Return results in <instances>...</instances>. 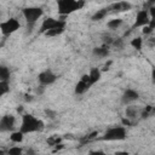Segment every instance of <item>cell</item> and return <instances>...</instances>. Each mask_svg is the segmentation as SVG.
<instances>
[{
    "label": "cell",
    "mask_w": 155,
    "mask_h": 155,
    "mask_svg": "<svg viewBox=\"0 0 155 155\" xmlns=\"http://www.w3.org/2000/svg\"><path fill=\"white\" fill-rule=\"evenodd\" d=\"M45 124L42 120L36 119L35 116L30 115V114H24L22 116V122H21V127L19 131L25 133H31V132H38L44 130Z\"/></svg>",
    "instance_id": "cell-1"
},
{
    "label": "cell",
    "mask_w": 155,
    "mask_h": 155,
    "mask_svg": "<svg viewBox=\"0 0 155 155\" xmlns=\"http://www.w3.org/2000/svg\"><path fill=\"white\" fill-rule=\"evenodd\" d=\"M84 1L75 0H61L58 1V13L61 16H68L76 10H80L84 6Z\"/></svg>",
    "instance_id": "cell-2"
},
{
    "label": "cell",
    "mask_w": 155,
    "mask_h": 155,
    "mask_svg": "<svg viewBox=\"0 0 155 155\" xmlns=\"http://www.w3.org/2000/svg\"><path fill=\"white\" fill-rule=\"evenodd\" d=\"M126 138V128L124 126H115L109 128L108 131H105V133L103 134V137H101L102 140H108V142H113V140H122Z\"/></svg>",
    "instance_id": "cell-3"
},
{
    "label": "cell",
    "mask_w": 155,
    "mask_h": 155,
    "mask_svg": "<svg viewBox=\"0 0 155 155\" xmlns=\"http://www.w3.org/2000/svg\"><path fill=\"white\" fill-rule=\"evenodd\" d=\"M56 28H65V21L62 19H54L52 17H47L44 19V22L41 23L40 27V33L45 34L46 31L51 30V29H56Z\"/></svg>",
    "instance_id": "cell-4"
},
{
    "label": "cell",
    "mask_w": 155,
    "mask_h": 155,
    "mask_svg": "<svg viewBox=\"0 0 155 155\" xmlns=\"http://www.w3.org/2000/svg\"><path fill=\"white\" fill-rule=\"evenodd\" d=\"M44 11L40 7H25L23 8V16L25 18V21L28 22V24H34L41 16H42Z\"/></svg>",
    "instance_id": "cell-5"
},
{
    "label": "cell",
    "mask_w": 155,
    "mask_h": 155,
    "mask_svg": "<svg viewBox=\"0 0 155 155\" xmlns=\"http://www.w3.org/2000/svg\"><path fill=\"white\" fill-rule=\"evenodd\" d=\"M19 27H21V24L16 18H10V19H7L0 24L1 34L2 35H10V34L15 33L16 30H18Z\"/></svg>",
    "instance_id": "cell-6"
},
{
    "label": "cell",
    "mask_w": 155,
    "mask_h": 155,
    "mask_svg": "<svg viewBox=\"0 0 155 155\" xmlns=\"http://www.w3.org/2000/svg\"><path fill=\"white\" fill-rule=\"evenodd\" d=\"M150 23V16H149V12L144 8V10H140L138 11L137 16H136V21L132 25V28H139V27H145V25H149Z\"/></svg>",
    "instance_id": "cell-7"
},
{
    "label": "cell",
    "mask_w": 155,
    "mask_h": 155,
    "mask_svg": "<svg viewBox=\"0 0 155 155\" xmlns=\"http://www.w3.org/2000/svg\"><path fill=\"white\" fill-rule=\"evenodd\" d=\"M38 80H39V84L40 85L48 86V85H52L57 80V75L54 73H52L51 70H45V71H42V73L39 74Z\"/></svg>",
    "instance_id": "cell-8"
},
{
    "label": "cell",
    "mask_w": 155,
    "mask_h": 155,
    "mask_svg": "<svg viewBox=\"0 0 155 155\" xmlns=\"http://www.w3.org/2000/svg\"><path fill=\"white\" fill-rule=\"evenodd\" d=\"M15 116L12 115H5L0 120V131L6 132V131H13L15 128Z\"/></svg>",
    "instance_id": "cell-9"
},
{
    "label": "cell",
    "mask_w": 155,
    "mask_h": 155,
    "mask_svg": "<svg viewBox=\"0 0 155 155\" xmlns=\"http://www.w3.org/2000/svg\"><path fill=\"white\" fill-rule=\"evenodd\" d=\"M139 98V94L136 90H132V88H127L124 93H122V97H121V102L122 104H131L132 102L137 101Z\"/></svg>",
    "instance_id": "cell-10"
},
{
    "label": "cell",
    "mask_w": 155,
    "mask_h": 155,
    "mask_svg": "<svg viewBox=\"0 0 155 155\" xmlns=\"http://www.w3.org/2000/svg\"><path fill=\"white\" fill-rule=\"evenodd\" d=\"M108 10H113L114 12H125V11H128L131 10V4L127 2V1H119V2H114L111 4Z\"/></svg>",
    "instance_id": "cell-11"
},
{
    "label": "cell",
    "mask_w": 155,
    "mask_h": 155,
    "mask_svg": "<svg viewBox=\"0 0 155 155\" xmlns=\"http://www.w3.org/2000/svg\"><path fill=\"white\" fill-rule=\"evenodd\" d=\"M92 52H93L94 56H97L99 58H104V57H107L109 54V46H107V45L103 44L99 47H94Z\"/></svg>",
    "instance_id": "cell-12"
},
{
    "label": "cell",
    "mask_w": 155,
    "mask_h": 155,
    "mask_svg": "<svg viewBox=\"0 0 155 155\" xmlns=\"http://www.w3.org/2000/svg\"><path fill=\"white\" fill-rule=\"evenodd\" d=\"M138 113H139L138 108H137V107H133V105H128V107L126 108V110H125L126 117H127L128 120H131V121L136 120V117L138 116Z\"/></svg>",
    "instance_id": "cell-13"
},
{
    "label": "cell",
    "mask_w": 155,
    "mask_h": 155,
    "mask_svg": "<svg viewBox=\"0 0 155 155\" xmlns=\"http://www.w3.org/2000/svg\"><path fill=\"white\" fill-rule=\"evenodd\" d=\"M88 75H90V79H91V82H92V85L93 84H96L99 79H101V75H102V71L98 69V68H92L91 70H90V73H88Z\"/></svg>",
    "instance_id": "cell-14"
},
{
    "label": "cell",
    "mask_w": 155,
    "mask_h": 155,
    "mask_svg": "<svg viewBox=\"0 0 155 155\" xmlns=\"http://www.w3.org/2000/svg\"><path fill=\"white\" fill-rule=\"evenodd\" d=\"M90 87H91V86H90L88 84H86V82H84V81L80 80V81L76 84V86H75V93H76V94H84Z\"/></svg>",
    "instance_id": "cell-15"
},
{
    "label": "cell",
    "mask_w": 155,
    "mask_h": 155,
    "mask_svg": "<svg viewBox=\"0 0 155 155\" xmlns=\"http://www.w3.org/2000/svg\"><path fill=\"white\" fill-rule=\"evenodd\" d=\"M23 138H24V133L21 132V131H13L10 134V139L13 143H22L23 142Z\"/></svg>",
    "instance_id": "cell-16"
},
{
    "label": "cell",
    "mask_w": 155,
    "mask_h": 155,
    "mask_svg": "<svg viewBox=\"0 0 155 155\" xmlns=\"http://www.w3.org/2000/svg\"><path fill=\"white\" fill-rule=\"evenodd\" d=\"M10 80V70L5 65L0 67V81H8Z\"/></svg>",
    "instance_id": "cell-17"
},
{
    "label": "cell",
    "mask_w": 155,
    "mask_h": 155,
    "mask_svg": "<svg viewBox=\"0 0 155 155\" xmlns=\"http://www.w3.org/2000/svg\"><path fill=\"white\" fill-rule=\"evenodd\" d=\"M107 13H108V8H101L92 16V21H101L107 16Z\"/></svg>",
    "instance_id": "cell-18"
},
{
    "label": "cell",
    "mask_w": 155,
    "mask_h": 155,
    "mask_svg": "<svg viewBox=\"0 0 155 155\" xmlns=\"http://www.w3.org/2000/svg\"><path fill=\"white\" fill-rule=\"evenodd\" d=\"M122 24V19L121 18H114V19H110L108 23H107V25H108V28L109 29H117L120 25Z\"/></svg>",
    "instance_id": "cell-19"
},
{
    "label": "cell",
    "mask_w": 155,
    "mask_h": 155,
    "mask_svg": "<svg viewBox=\"0 0 155 155\" xmlns=\"http://www.w3.org/2000/svg\"><path fill=\"white\" fill-rule=\"evenodd\" d=\"M131 46H132L133 48H136L137 51H140V50H142V46H143V39L139 38V36L132 39V40H131Z\"/></svg>",
    "instance_id": "cell-20"
},
{
    "label": "cell",
    "mask_w": 155,
    "mask_h": 155,
    "mask_svg": "<svg viewBox=\"0 0 155 155\" xmlns=\"http://www.w3.org/2000/svg\"><path fill=\"white\" fill-rule=\"evenodd\" d=\"M10 91V84L8 81H0V96L6 94Z\"/></svg>",
    "instance_id": "cell-21"
},
{
    "label": "cell",
    "mask_w": 155,
    "mask_h": 155,
    "mask_svg": "<svg viewBox=\"0 0 155 155\" xmlns=\"http://www.w3.org/2000/svg\"><path fill=\"white\" fill-rule=\"evenodd\" d=\"M149 16H150V23L149 27L151 29H155V6L149 8Z\"/></svg>",
    "instance_id": "cell-22"
},
{
    "label": "cell",
    "mask_w": 155,
    "mask_h": 155,
    "mask_svg": "<svg viewBox=\"0 0 155 155\" xmlns=\"http://www.w3.org/2000/svg\"><path fill=\"white\" fill-rule=\"evenodd\" d=\"M64 31V28H56V29H51L48 31H46L44 35L45 36H56V35H59Z\"/></svg>",
    "instance_id": "cell-23"
},
{
    "label": "cell",
    "mask_w": 155,
    "mask_h": 155,
    "mask_svg": "<svg viewBox=\"0 0 155 155\" xmlns=\"http://www.w3.org/2000/svg\"><path fill=\"white\" fill-rule=\"evenodd\" d=\"M61 140H62L61 137L53 136V137H50V138L47 139V144H48V145H52V147H56L57 144H61Z\"/></svg>",
    "instance_id": "cell-24"
},
{
    "label": "cell",
    "mask_w": 155,
    "mask_h": 155,
    "mask_svg": "<svg viewBox=\"0 0 155 155\" xmlns=\"http://www.w3.org/2000/svg\"><path fill=\"white\" fill-rule=\"evenodd\" d=\"M22 154H23V150L19 147H11L7 150V155H22Z\"/></svg>",
    "instance_id": "cell-25"
},
{
    "label": "cell",
    "mask_w": 155,
    "mask_h": 155,
    "mask_svg": "<svg viewBox=\"0 0 155 155\" xmlns=\"http://www.w3.org/2000/svg\"><path fill=\"white\" fill-rule=\"evenodd\" d=\"M154 113V108L151 107V105H147L144 109H143V111H142V117H148L149 115H151Z\"/></svg>",
    "instance_id": "cell-26"
},
{
    "label": "cell",
    "mask_w": 155,
    "mask_h": 155,
    "mask_svg": "<svg viewBox=\"0 0 155 155\" xmlns=\"http://www.w3.org/2000/svg\"><path fill=\"white\" fill-rule=\"evenodd\" d=\"M45 114H46L47 117H50V119H54L56 115H57V113L53 111V110H51V109H46V110H45Z\"/></svg>",
    "instance_id": "cell-27"
},
{
    "label": "cell",
    "mask_w": 155,
    "mask_h": 155,
    "mask_svg": "<svg viewBox=\"0 0 155 155\" xmlns=\"http://www.w3.org/2000/svg\"><path fill=\"white\" fill-rule=\"evenodd\" d=\"M81 81H84V82L88 84L90 86L92 85V82H91V79H90V75H88V74H85V75H82V78H81Z\"/></svg>",
    "instance_id": "cell-28"
},
{
    "label": "cell",
    "mask_w": 155,
    "mask_h": 155,
    "mask_svg": "<svg viewBox=\"0 0 155 155\" xmlns=\"http://www.w3.org/2000/svg\"><path fill=\"white\" fill-rule=\"evenodd\" d=\"M147 45L149 47H155V38H149L147 40Z\"/></svg>",
    "instance_id": "cell-29"
},
{
    "label": "cell",
    "mask_w": 155,
    "mask_h": 155,
    "mask_svg": "<svg viewBox=\"0 0 155 155\" xmlns=\"http://www.w3.org/2000/svg\"><path fill=\"white\" fill-rule=\"evenodd\" d=\"M88 155H107V154L102 150H92V151L88 153Z\"/></svg>",
    "instance_id": "cell-30"
},
{
    "label": "cell",
    "mask_w": 155,
    "mask_h": 155,
    "mask_svg": "<svg viewBox=\"0 0 155 155\" xmlns=\"http://www.w3.org/2000/svg\"><path fill=\"white\" fill-rule=\"evenodd\" d=\"M44 90H45V86H42V85H40V86H38V87L35 88V93H36V94H42V92H44Z\"/></svg>",
    "instance_id": "cell-31"
},
{
    "label": "cell",
    "mask_w": 155,
    "mask_h": 155,
    "mask_svg": "<svg viewBox=\"0 0 155 155\" xmlns=\"http://www.w3.org/2000/svg\"><path fill=\"white\" fill-rule=\"evenodd\" d=\"M121 124H122V126H130L132 124V121L128 120L127 117H124V119H121Z\"/></svg>",
    "instance_id": "cell-32"
},
{
    "label": "cell",
    "mask_w": 155,
    "mask_h": 155,
    "mask_svg": "<svg viewBox=\"0 0 155 155\" xmlns=\"http://www.w3.org/2000/svg\"><path fill=\"white\" fill-rule=\"evenodd\" d=\"M151 31H153V29H151L149 25H145V27H143V34L148 35V34H150Z\"/></svg>",
    "instance_id": "cell-33"
},
{
    "label": "cell",
    "mask_w": 155,
    "mask_h": 155,
    "mask_svg": "<svg viewBox=\"0 0 155 155\" xmlns=\"http://www.w3.org/2000/svg\"><path fill=\"white\" fill-rule=\"evenodd\" d=\"M113 45L116 46V47H121V45H122V40H121V39H115L114 42H113Z\"/></svg>",
    "instance_id": "cell-34"
},
{
    "label": "cell",
    "mask_w": 155,
    "mask_h": 155,
    "mask_svg": "<svg viewBox=\"0 0 155 155\" xmlns=\"http://www.w3.org/2000/svg\"><path fill=\"white\" fill-rule=\"evenodd\" d=\"M96 136H98V132L97 131H94V132H92L91 134H88L86 138H85V140H90V139H92V138H94Z\"/></svg>",
    "instance_id": "cell-35"
},
{
    "label": "cell",
    "mask_w": 155,
    "mask_h": 155,
    "mask_svg": "<svg viewBox=\"0 0 155 155\" xmlns=\"http://www.w3.org/2000/svg\"><path fill=\"white\" fill-rule=\"evenodd\" d=\"M114 155H130L127 151H124V150H119V151H115Z\"/></svg>",
    "instance_id": "cell-36"
},
{
    "label": "cell",
    "mask_w": 155,
    "mask_h": 155,
    "mask_svg": "<svg viewBox=\"0 0 155 155\" xmlns=\"http://www.w3.org/2000/svg\"><path fill=\"white\" fill-rule=\"evenodd\" d=\"M111 63H113L111 61H109L108 63H105V64H104V67H103V70H109V67L111 65Z\"/></svg>",
    "instance_id": "cell-37"
},
{
    "label": "cell",
    "mask_w": 155,
    "mask_h": 155,
    "mask_svg": "<svg viewBox=\"0 0 155 155\" xmlns=\"http://www.w3.org/2000/svg\"><path fill=\"white\" fill-rule=\"evenodd\" d=\"M63 148H64V145H63L62 143H61V144H57V145L54 147V150H53V151H58V150H61V149H63Z\"/></svg>",
    "instance_id": "cell-38"
},
{
    "label": "cell",
    "mask_w": 155,
    "mask_h": 155,
    "mask_svg": "<svg viewBox=\"0 0 155 155\" xmlns=\"http://www.w3.org/2000/svg\"><path fill=\"white\" fill-rule=\"evenodd\" d=\"M151 81H153V84H155V69L151 70Z\"/></svg>",
    "instance_id": "cell-39"
},
{
    "label": "cell",
    "mask_w": 155,
    "mask_h": 155,
    "mask_svg": "<svg viewBox=\"0 0 155 155\" xmlns=\"http://www.w3.org/2000/svg\"><path fill=\"white\" fill-rule=\"evenodd\" d=\"M27 155H36V154H35V151H34L33 149H29V150L27 151Z\"/></svg>",
    "instance_id": "cell-40"
},
{
    "label": "cell",
    "mask_w": 155,
    "mask_h": 155,
    "mask_svg": "<svg viewBox=\"0 0 155 155\" xmlns=\"http://www.w3.org/2000/svg\"><path fill=\"white\" fill-rule=\"evenodd\" d=\"M25 101H27V102H31V101H33V97H31V96L25 94Z\"/></svg>",
    "instance_id": "cell-41"
},
{
    "label": "cell",
    "mask_w": 155,
    "mask_h": 155,
    "mask_svg": "<svg viewBox=\"0 0 155 155\" xmlns=\"http://www.w3.org/2000/svg\"><path fill=\"white\" fill-rule=\"evenodd\" d=\"M0 155H5V151L4 150H0Z\"/></svg>",
    "instance_id": "cell-42"
}]
</instances>
